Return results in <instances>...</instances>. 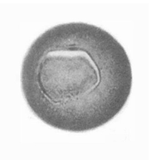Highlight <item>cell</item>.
I'll return each mask as SVG.
<instances>
[{"instance_id":"obj_1","label":"cell","mask_w":160,"mask_h":160,"mask_svg":"<svg viewBox=\"0 0 160 160\" xmlns=\"http://www.w3.org/2000/svg\"><path fill=\"white\" fill-rule=\"evenodd\" d=\"M22 92L30 110L57 129L84 132L108 123L128 99L132 73L119 42L95 25L72 22L40 35L26 52Z\"/></svg>"}]
</instances>
